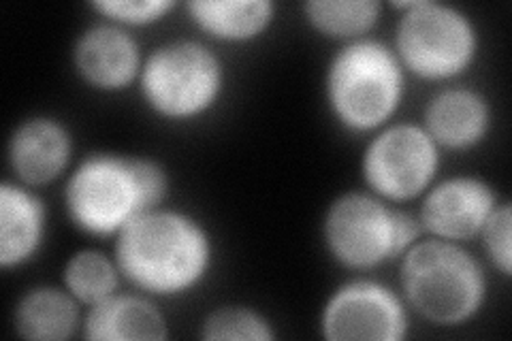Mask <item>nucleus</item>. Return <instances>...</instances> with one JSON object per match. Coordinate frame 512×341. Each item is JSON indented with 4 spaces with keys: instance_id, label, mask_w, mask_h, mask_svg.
Returning a JSON list of instances; mask_svg holds the SVG:
<instances>
[{
    "instance_id": "obj_1",
    "label": "nucleus",
    "mask_w": 512,
    "mask_h": 341,
    "mask_svg": "<svg viewBox=\"0 0 512 341\" xmlns=\"http://www.w3.org/2000/svg\"><path fill=\"white\" fill-rule=\"evenodd\" d=\"M214 239L186 211L158 207L116 237L114 258L122 278L143 295L173 299L199 288L214 267Z\"/></svg>"
},
{
    "instance_id": "obj_2",
    "label": "nucleus",
    "mask_w": 512,
    "mask_h": 341,
    "mask_svg": "<svg viewBox=\"0 0 512 341\" xmlns=\"http://www.w3.org/2000/svg\"><path fill=\"white\" fill-rule=\"evenodd\" d=\"M167 194L169 175L154 158L99 152L71 171L64 209L77 231L116 239L139 216L163 207Z\"/></svg>"
},
{
    "instance_id": "obj_3",
    "label": "nucleus",
    "mask_w": 512,
    "mask_h": 341,
    "mask_svg": "<svg viewBox=\"0 0 512 341\" xmlns=\"http://www.w3.org/2000/svg\"><path fill=\"white\" fill-rule=\"evenodd\" d=\"M406 71L393 47L363 37L344 43L325 71L331 118L348 133H376L391 124L406 96Z\"/></svg>"
},
{
    "instance_id": "obj_4",
    "label": "nucleus",
    "mask_w": 512,
    "mask_h": 341,
    "mask_svg": "<svg viewBox=\"0 0 512 341\" xmlns=\"http://www.w3.org/2000/svg\"><path fill=\"white\" fill-rule=\"evenodd\" d=\"M399 261L402 297L423 320L438 327H459L485 307L487 273L461 243L419 239Z\"/></svg>"
},
{
    "instance_id": "obj_5",
    "label": "nucleus",
    "mask_w": 512,
    "mask_h": 341,
    "mask_svg": "<svg viewBox=\"0 0 512 341\" xmlns=\"http://www.w3.org/2000/svg\"><path fill=\"white\" fill-rule=\"evenodd\" d=\"M423 235L419 218L372 192H344L323 218V241L335 263L370 271L402 258Z\"/></svg>"
},
{
    "instance_id": "obj_6",
    "label": "nucleus",
    "mask_w": 512,
    "mask_h": 341,
    "mask_svg": "<svg viewBox=\"0 0 512 341\" xmlns=\"http://www.w3.org/2000/svg\"><path fill=\"white\" fill-rule=\"evenodd\" d=\"M137 86L156 118L192 122L220 103L227 75L212 47L195 39H175L143 58Z\"/></svg>"
},
{
    "instance_id": "obj_7",
    "label": "nucleus",
    "mask_w": 512,
    "mask_h": 341,
    "mask_svg": "<svg viewBox=\"0 0 512 341\" xmlns=\"http://www.w3.org/2000/svg\"><path fill=\"white\" fill-rule=\"evenodd\" d=\"M393 52L406 73L425 81H453L478 58L480 35L474 20L459 7L438 0L397 3Z\"/></svg>"
},
{
    "instance_id": "obj_8",
    "label": "nucleus",
    "mask_w": 512,
    "mask_h": 341,
    "mask_svg": "<svg viewBox=\"0 0 512 341\" xmlns=\"http://www.w3.org/2000/svg\"><path fill=\"white\" fill-rule=\"evenodd\" d=\"M442 150L423 124H387L367 141L361 175L367 192L391 205L423 197L436 182Z\"/></svg>"
},
{
    "instance_id": "obj_9",
    "label": "nucleus",
    "mask_w": 512,
    "mask_h": 341,
    "mask_svg": "<svg viewBox=\"0 0 512 341\" xmlns=\"http://www.w3.org/2000/svg\"><path fill=\"white\" fill-rule=\"evenodd\" d=\"M410 331L404 297L376 280H350L335 288L320 314L329 341H402Z\"/></svg>"
},
{
    "instance_id": "obj_10",
    "label": "nucleus",
    "mask_w": 512,
    "mask_h": 341,
    "mask_svg": "<svg viewBox=\"0 0 512 341\" xmlns=\"http://www.w3.org/2000/svg\"><path fill=\"white\" fill-rule=\"evenodd\" d=\"M498 205V192L483 177L455 175L431 184L416 218L429 237L463 243L478 237Z\"/></svg>"
},
{
    "instance_id": "obj_11",
    "label": "nucleus",
    "mask_w": 512,
    "mask_h": 341,
    "mask_svg": "<svg viewBox=\"0 0 512 341\" xmlns=\"http://www.w3.org/2000/svg\"><path fill=\"white\" fill-rule=\"evenodd\" d=\"M73 67L86 86L99 92H122L139 81L143 54L131 30L101 22L77 37Z\"/></svg>"
},
{
    "instance_id": "obj_12",
    "label": "nucleus",
    "mask_w": 512,
    "mask_h": 341,
    "mask_svg": "<svg viewBox=\"0 0 512 341\" xmlns=\"http://www.w3.org/2000/svg\"><path fill=\"white\" fill-rule=\"evenodd\" d=\"M73 158V135L60 120L35 116L20 122L7 143L15 182L41 188L67 173Z\"/></svg>"
},
{
    "instance_id": "obj_13",
    "label": "nucleus",
    "mask_w": 512,
    "mask_h": 341,
    "mask_svg": "<svg viewBox=\"0 0 512 341\" xmlns=\"http://www.w3.org/2000/svg\"><path fill=\"white\" fill-rule=\"evenodd\" d=\"M493 126L491 103L472 88H444L425 107L423 128L440 150L468 152L483 143Z\"/></svg>"
},
{
    "instance_id": "obj_14",
    "label": "nucleus",
    "mask_w": 512,
    "mask_h": 341,
    "mask_svg": "<svg viewBox=\"0 0 512 341\" xmlns=\"http://www.w3.org/2000/svg\"><path fill=\"white\" fill-rule=\"evenodd\" d=\"M47 209L39 194L5 180L0 186V267L20 269L43 250Z\"/></svg>"
},
{
    "instance_id": "obj_15",
    "label": "nucleus",
    "mask_w": 512,
    "mask_h": 341,
    "mask_svg": "<svg viewBox=\"0 0 512 341\" xmlns=\"http://www.w3.org/2000/svg\"><path fill=\"white\" fill-rule=\"evenodd\" d=\"M84 337L90 341H163L169 337V322L154 297L114 292L88 307Z\"/></svg>"
},
{
    "instance_id": "obj_16",
    "label": "nucleus",
    "mask_w": 512,
    "mask_h": 341,
    "mask_svg": "<svg viewBox=\"0 0 512 341\" xmlns=\"http://www.w3.org/2000/svg\"><path fill=\"white\" fill-rule=\"evenodd\" d=\"M67 288H30L15 305L13 324L30 341H64L84 327L82 307Z\"/></svg>"
},
{
    "instance_id": "obj_17",
    "label": "nucleus",
    "mask_w": 512,
    "mask_h": 341,
    "mask_svg": "<svg viewBox=\"0 0 512 341\" xmlns=\"http://www.w3.org/2000/svg\"><path fill=\"white\" fill-rule=\"evenodd\" d=\"M186 11L203 35L222 43H250L276 20L271 0H192Z\"/></svg>"
},
{
    "instance_id": "obj_18",
    "label": "nucleus",
    "mask_w": 512,
    "mask_h": 341,
    "mask_svg": "<svg viewBox=\"0 0 512 341\" xmlns=\"http://www.w3.org/2000/svg\"><path fill=\"white\" fill-rule=\"evenodd\" d=\"M310 26L335 41H357L376 28L382 5L378 0H310L303 5Z\"/></svg>"
},
{
    "instance_id": "obj_19",
    "label": "nucleus",
    "mask_w": 512,
    "mask_h": 341,
    "mask_svg": "<svg viewBox=\"0 0 512 341\" xmlns=\"http://www.w3.org/2000/svg\"><path fill=\"white\" fill-rule=\"evenodd\" d=\"M122 273L114 256L101 250L75 252L62 271V286L82 305H94L118 292Z\"/></svg>"
},
{
    "instance_id": "obj_20",
    "label": "nucleus",
    "mask_w": 512,
    "mask_h": 341,
    "mask_svg": "<svg viewBox=\"0 0 512 341\" xmlns=\"http://www.w3.org/2000/svg\"><path fill=\"white\" fill-rule=\"evenodd\" d=\"M201 337L207 341H271L274 324L246 305H220L203 318Z\"/></svg>"
},
{
    "instance_id": "obj_21",
    "label": "nucleus",
    "mask_w": 512,
    "mask_h": 341,
    "mask_svg": "<svg viewBox=\"0 0 512 341\" xmlns=\"http://www.w3.org/2000/svg\"><path fill=\"white\" fill-rule=\"evenodd\" d=\"M109 24L126 30L152 26L175 9L171 0H94L90 5Z\"/></svg>"
},
{
    "instance_id": "obj_22",
    "label": "nucleus",
    "mask_w": 512,
    "mask_h": 341,
    "mask_svg": "<svg viewBox=\"0 0 512 341\" xmlns=\"http://www.w3.org/2000/svg\"><path fill=\"white\" fill-rule=\"evenodd\" d=\"M483 239L485 254L491 265L498 269L504 278L512 273V205L508 201L493 209V214L485 222L483 231L478 233Z\"/></svg>"
}]
</instances>
